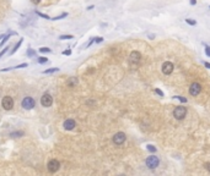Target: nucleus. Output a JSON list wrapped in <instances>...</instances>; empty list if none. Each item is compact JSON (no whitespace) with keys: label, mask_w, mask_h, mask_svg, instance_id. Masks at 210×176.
<instances>
[{"label":"nucleus","mask_w":210,"mask_h":176,"mask_svg":"<svg viewBox=\"0 0 210 176\" xmlns=\"http://www.w3.org/2000/svg\"><path fill=\"white\" fill-rule=\"evenodd\" d=\"M48 170L50 173H55V171H58L59 170V168H60V163L58 162V160H55V159H53V160H50V162L48 163Z\"/></svg>","instance_id":"6"},{"label":"nucleus","mask_w":210,"mask_h":176,"mask_svg":"<svg viewBox=\"0 0 210 176\" xmlns=\"http://www.w3.org/2000/svg\"><path fill=\"white\" fill-rule=\"evenodd\" d=\"M187 115V108L186 106H177L175 111H173V116H175L177 120H183Z\"/></svg>","instance_id":"1"},{"label":"nucleus","mask_w":210,"mask_h":176,"mask_svg":"<svg viewBox=\"0 0 210 176\" xmlns=\"http://www.w3.org/2000/svg\"><path fill=\"white\" fill-rule=\"evenodd\" d=\"M71 38H73V35H70V34L69 35H60V37H59V39H61V40H64V39H71Z\"/></svg>","instance_id":"18"},{"label":"nucleus","mask_w":210,"mask_h":176,"mask_svg":"<svg viewBox=\"0 0 210 176\" xmlns=\"http://www.w3.org/2000/svg\"><path fill=\"white\" fill-rule=\"evenodd\" d=\"M75 85H78V78H75V77H71V78L68 81V86L74 87Z\"/></svg>","instance_id":"12"},{"label":"nucleus","mask_w":210,"mask_h":176,"mask_svg":"<svg viewBox=\"0 0 210 176\" xmlns=\"http://www.w3.org/2000/svg\"><path fill=\"white\" fill-rule=\"evenodd\" d=\"M178 99H180L181 102H183V103H186L187 102V98H184V97H177Z\"/></svg>","instance_id":"27"},{"label":"nucleus","mask_w":210,"mask_h":176,"mask_svg":"<svg viewBox=\"0 0 210 176\" xmlns=\"http://www.w3.org/2000/svg\"><path fill=\"white\" fill-rule=\"evenodd\" d=\"M63 54H64V55H70V54H71V51H70V50H65Z\"/></svg>","instance_id":"30"},{"label":"nucleus","mask_w":210,"mask_h":176,"mask_svg":"<svg viewBox=\"0 0 210 176\" xmlns=\"http://www.w3.org/2000/svg\"><path fill=\"white\" fill-rule=\"evenodd\" d=\"M59 71L58 67H52V69H48V70H44L43 74H53V72H57Z\"/></svg>","instance_id":"13"},{"label":"nucleus","mask_w":210,"mask_h":176,"mask_svg":"<svg viewBox=\"0 0 210 176\" xmlns=\"http://www.w3.org/2000/svg\"><path fill=\"white\" fill-rule=\"evenodd\" d=\"M39 1H41V0H32V3H33V4H38Z\"/></svg>","instance_id":"34"},{"label":"nucleus","mask_w":210,"mask_h":176,"mask_svg":"<svg viewBox=\"0 0 210 176\" xmlns=\"http://www.w3.org/2000/svg\"><path fill=\"white\" fill-rule=\"evenodd\" d=\"M141 59V54L139 51H132L130 55H129V60L132 64H138Z\"/></svg>","instance_id":"10"},{"label":"nucleus","mask_w":210,"mask_h":176,"mask_svg":"<svg viewBox=\"0 0 210 176\" xmlns=\"http://www.w3.org/2000/svg\"><path fill=\"white\" fill-rule=\"evenodd\" d=\"M27 55H28V56H33V55H34V50L28 49V50H27Z\"/></svg>","instance_id":"24"},{"label":"nucleus","mask_w":210,"mask_h":176,"mask_svg":"<svg viewBox=\"0 0 210 176\" xmlns=\"http://www.w3.org/2000/svg\"><path fill=\"white\" fill-rule=\"evenodd\" d=\"M173 71V64L170 63V61H166V63H163L162 65V72L165 75H171Z\"/></svg>","instance_id":"9"},{"label":"nucleus","mask_w":210,"mask_h":176,"mask_svg":"<svg viewBox=\"0 0 210 176\" xmlns=\"http://www.w3.org/2000/svg\"><path fill=\"white\" fill-rule=\"evenodd\" d=\"M8 49H9V46H6V48H4V49L1 50V53H0V58H1V56H3L5 53H6V51H8Z\"/></svg>","instance_id":"25"},{"label":"nucleus","mask_w":210,"mask_h":176,"mask_svg":"<svg viewBox=\"0 0 210 176\" xmlns=\"http://www.w3.org/2000/svg\"><path fill=\"white\" fill-rule=\"evenodd\" d=\"M158 163H160V160L156 155H150L149 158L146 159V166L149 169H156L158 166Z\"/></svg>","instance_id":"2"},{"label":"nucleus","mask_w":210,"mask_h":176,"mask_svg":"<svg viewBox=\"0 0 210 176\" xmlns=\"http://www.w3.org/2000/svg\"><path fill=\"white\" fill-rule=\"evenodd\" d=\"M205 168H207V170L210 173V163H208V164H205Z\"/></svg>","instance_id":"31"},{"label":"nucleus","mask_w":210,"mask_h":176,"mask_svg":"<svg viewBox=\"0 0 210 176\" xmlns=\"http://www.w3.org/2000/svg\"><path fill=\"white\" fill-rule=\"evenodd\" d=\"M42 53H50V49L49 48H47V46H43V48H41L39 49Z\"/></svg>","instance_id":"19"},{"label":"nucleus","mask_w":210,"mask_h":176,"mask_svg":"<svg viewBox=\"0 0 210 176\" xmlns=\"http://www.w3.org/2000/svg\"><path fill=\"white\" fill-rule=\"evenodd\" d=\"M52 103H53V99H52V97H50L48 93H45V94L42 96V98H41V104H42L43 106H50L52 105Z\"/></svg>","instance_id":"7"},{"label":"nucleus","mask_w":210,"mask_h":176,"mask_svg":"<svg viewBox=\"0 0 210 176\" xmlns=\"http://www.w3.org/2000/svg\"><path fill=\"white\" fill-rule=\"evenodd\" d=\"M74 127H75V121H74V120H71V119H68V120L64 121V128H65V130L70 131V130H73Z\"/></svg>","instance_id":"11"},{"label":"nucleus","mask_w":210,"mask_h":176,"mask_svg":"<svg viewBox=\"0 0 210 176\" xmlns=\"http://www.w3.org/2000/svg\"><path fill=\"white\" fill-rule=\"evenodd\" d=\"M202 91V87L199 83H197V82H194V83L191 85V88H189V93H191V96H198L199 93H200Z\"/></svg>","instance_id":"8"},{"label":"nucleus","mask_w":210,"mask_h":176,"mask_svg":"<svg viewBox=\"0 0 210 176\" xmlns=\"http://www.w3.org/2000/svg\"><path fill=\"white\" fill-rule=\"evenodd\" d=\"M8 39H9V35H4V39L1 40V42H0V45H4L5 43L8 42Z\"/></svg>","instance_id":"21"},{"label":"nucleus","mask_w":210,"mask_h":176,"mask_svg":"<svg viewBox=\"0 0 210 176\" xmlns=\"http://www.w3.org/2000/svg\"><path fill=\"white\" fill-rule=\"evenodd\" d=\"M1 105L5 110H10V109H12V106H14V100H12V98L11 97H4L3 98V102H1Z\"/></svg>","instance_id":"4"},{"label":"nucleus","mask_w":210,"mask_h":176,"mask_svg":"<svg viewBox=\"0 0 210 176\" xmlns=\"http://www.w3.org/2000/svg\"><path fill=\"white\" fill-rule=\"evenodd\" d=\"M34 104H36V102L33 98H31V97H26V98H23V100H22V108H25V109H32V108H34Z\"/></svg>","instance_id":"3"},{"label":"nucleus","mask_w":210,"mask_h":176,"mask_svg":"<svg viewBox=\"0 0 210 176\" xmlns=\"http://www.w3.org/2000/svg\"><path fill=\"white\" fill-rule=\"evenodd\" d=\"M66 16H68V14H66V12H64V14L59 15V16H57V17H53L52 20H54V21H57V20H60V18H63V17H66Z\"/></svg>","instance_id":"15"},{"label":"nucleus","mask_w":210,"mask_h":176,"mask_svg":"<svg viewBox=\"0 0 210 176\" xmlns=\"http://www.w3.org/2000/svg\"><path fill=\"white\" fill-rule=\"evenodd\" d=\"M21 43H22V39H20V40H19V43H17L16 45H15V48L12 49V51H11V54H14V53H15V51H16V50L19 49V46H20V45H21Z\"/></svg>","instance_id":"16"},{"label":"nucleus","mask_w":210,"mask_h":176,"mask_svg":"<svg viewBox=\"0 0 210 176\" xmlns=\"http://www.w3.org/2000/svg\"><path fill=\"white\" fill-rule=\"evenodd\" d=\"M37 15H38V16H41V17H43V18H48V20H50L48 15H44V14H41V12H37Z\"/></svg>","instance_id":"23"},{"label":"nucleus","mask_w":210,"mask_h":176,"mask_svg":"<svg viewBox=\"0 0 210 176\" xmlns=\"http://www.w3.org/2000/svg\"><path fill=\"white\" fill-rule=\"evenodd\" d=\"M102 40H103V38L102 37H98V38H95V42H97V43H101Z\"/></svg>","instance_id":"28"},{"label":"nucleus","mask_w":210,"mask_h":176,"mask_svg":"<svg viewBox=\"0 0 210 176\" xmlns=\"http://www.w3.org/2000/svg\"><path fill=\"white\" fill-rule=\"evenodd\" d=\"M204 65H205V67H207V69H210V64H209V63H205Z\"/></svg>","instance_id":"33"},{"label":"nucleus","mask_w":210,"mask_h":176,"mask_svg":"<svg viewBox=\"0 0 210 176\" xmlns=\"http://www.w3.org/2000/svg\"><path fill=\"white\" fill-rule=\"evenodd\" d=\"M191 4L192 5H196L197 4V0H191Z\"/></svg>","instance_id":"32"},{"label":"nucleus","mask_w":210,"mask_h":176,"mask_svg":"<svg viewBox=\"0 0 210 176\" xmlns=\"http://www.w3.org/2000/svg\"><path fill=\"white\" fill-rule=\"evenodd\" d=\"M205 53H207L208 56H210V46H207L205 48Z\"/></svg>","instance_id":"29"},{"label":"nucleus","mask_w":210,"mask_h":176,"mask_svg":"<svg viewBox=\"0 0 210 176\" xmlns=\"http://www.w3.org/2000/svg\"><path fill=\"white\" fill-rule=\"evenodd\" d=\"M186 22H187L188 25H192V26H194V25L197 23L196 21H194V20H191V18H187V20H186Z\"/></svg>","instance_id":"20"},{"label":"nucleus","mask_w":210,"mask_h":176,"mask_svg":"<svg viewBox=\"0 0 210 176\" xmlns=\"http://www.w3.org/2000/svg\"><path fill=\"white\" fill-rule=\"evenodd\" d=\"M47 61H48L47 58H43V56H42V58H38V63L39 64H44V63H47Z\"/></svg>","instance_id":"17"},{"label":"nucleus","mask_w":210,"mask_h":176,"mask_svg":"<svg viewBox=\"0 0 210 176\" xmlns=\"http://www.w3.org/2000/svg\"><path fill=\"white\" fill-rule=\"evenodd\" d=\"M125 133H123V132H118V133H116L114 136H113V143L117 144V146H120V144L124 143L125 141Z\"/></svg>","instance_id":"5"},{"label":"nucleus","mask_w":210,"mask_h":176,"mask_svg":"<svg viewBox=\"0 0 210 176\" xmlns=\"http://www.w3.org/2000/svg\"><path fill=\"white\" fill-rule=\"evenodd\" d=\"M147 151H149V152H152V153H155V152H156V148L154 147V146H147Z\"/></svg>","instance_id":"22"},{"label":"nucleus","mask_w":210,"mask_h":176,"mask_svg":"<svg viewBox=\"0 0 210 176\" xmlns=\"http://www.w3.org/2000/svg\"><path fill=\"white\" fill-rule=\"evenodd\" d=\"M11 137H20V136H23V132L22 131H20V132H12L11 134H10Z\"/></svg>","instance_id":"14"},{"label":"nucleus","mask_w":210,"mask_h":176,"mask_svg":"<svg viewBox=\"0 0 210 176\" xmlns=\"http://www.w3.org/2000/svg\"><path fill=\"white\" fill-rule=\"evenodd\" d=\"M155 92H156V94H158V96H161V97H163V93H162V92H161L160 89H157V88H156V89H155Z\"/></svg>","instance_id":"26"}]
</instances>
